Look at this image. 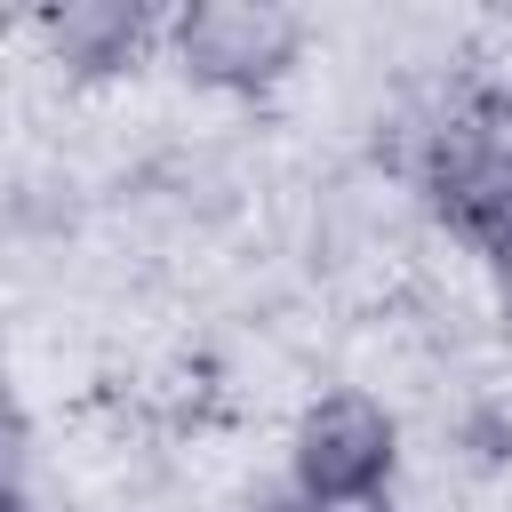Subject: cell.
<instances>
[{
    "mask_svg": "<svg viewBox=\"0 0 512 512\" xmlns=\"http://www.w3.org/2000/svg\"><path fill=\"white\" fill-rule=\"evenodd\" d=\"M48 56L64 64V72H120L128 56H136V40H144V8L136 0H64V8H48Z\"/></svg>",
    "mask_w": 512,
    "mask_h": 512,
    "instance_id": "obj_4",
    "label": "cell"
},
{
    "mask_svg": "<svg viewBox=\"0 0 512 512\" xmlns=\"http://www.w3.org/2000/svg\"><path fill=\"white\" fill-rule=\"evenodd\" d=\"M400 464V424L376 392H328L296 416L288 440V472L304 504H336V496H376Z\"/></svg>",
    "mask_w": 512,
    "mask_h": 512,
    "instance_id": "obj_1",
    "label": "cell"
},
{
    "mask_svg": "<svg viewBox=\"0 0 512 512\" xmlns=\"http://www.w3.org/2000/svg\"><path fill=\"white\" fill-rule=\"evenodd\" d=\"M488 128H496V136H504V144H512V88H504V96H496V104H488Z\"/></svg>",
    "mask_w": 512,
    "mask_h": 512,
    "instance_id": "obj_7",
    "label": "cell"
},
{
    "mask_svg": "<svg viewBox=\"0 0 512 512\" xmlns=\"http://www.w3.org/2000/svg\"><path fill=\"white\" fill-rule=\"evenodd\" d=\"M424 192L440 208V224L456 240H472L480 256L496 240H512V144L480 120H448L432 144H424Z\"/></svg>",
    "mask_w": 512,
    "mask_h": 512,
    "instance_id": "obj_2",
    "label": "cell"
},
{
    "mask_svg": "<svg viewBox=\"0 0 512 512\" xmlns=\"http://www.w3.org/2000/svg\"><path fill=\"white\" fill-rule=\"evenodd\" d=\"M312 512H392V496L376 488V496H336V504H312Z\"/></svg>",
    "mask_w": 512,
    "mask_h": 512,
    "instance_id": "obj_6",
    "label": "cell"
},
{
    "mask_svg": "<svg viewBox=\"0 0 512 512\" xmlns=\"http://www.w3.org/2000/svg\"><path fill=\"white\" fill-rule=\"evenodd\" d=\"M488 280H496V304H504V320H512V240L488 248Z\"/></svg>",
    "mask_w": 512,
    "mask_h": 512,
    "instance_id": "obj_5",
    "label": "cell"
},
{
    "mask_svg": "<svg viewBox=\"0 0 512 512\" xmlns=\"http://www.w3.org/2000/svg\"><path fill=\"white\" fill-rule=\"evenodd\" d=\"M0 512H24V504H16V488H8V480H0Z\"/></svg>",
    "mask_w": 512,
    "mask_h": 512,
    "instance_id": "obj_9",
    "label": "cell"
},
{
    "mask_svg": "<svg viewBox=\"0 0 512 512\" xmlns=\"http://www.w3.org/2000/svg\"><path fill=\"white\" fill-rule=\"evenodd\" d=\"M240 512H312L304 496H256V504H240Z\"/></svg>",
    "mask_w": 512,
    "mask_h": 512,
    "instance_id": "obj_8",
    "label": "cell"
},
{
    "mask_svg": "<svg viewBox=\"0 0 512 512\" xmlns=\"http://www.w3.org/2000/svg\"><path fill=\"white\" fill-rule=\"evenodd\" d=\"M176 56L208 88H264L296 64V16L272 0H192L176 16Z\"/></svg>",
    "mask_w": 512,
    "mask_h": 512,
    "instance_id": "obj_3",
    "label": "cell"
}]
</instances>
